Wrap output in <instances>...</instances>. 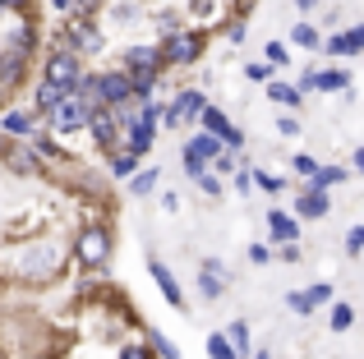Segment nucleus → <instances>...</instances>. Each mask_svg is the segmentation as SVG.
I'll return each instance as SVG.
<instances>
[{
    "label": "nucleus",
    "instance_id": "f257e3e1",
    "mask_svg": "<svg viewBox=\"0 0 364 359\" xmlns=\"http://www.w3.org/2000/svg\"><path fill=\"white\" fill-rule=\"evenodd\" d=\"M42 79L60 83V88H79V79H83V55L74 51V46L51 51V55H46V74H42Z\"/></svg>",
    "mask_w": 364,
    "mask_h": 359
},
{
    "label": "nucleus",
    "instance_id": "f03ea898",
    "mask_svg": "<svg viewBox=\"0 0 364 359\" xmlns=\"http://www.w3.org/2000/svg\"><path fill=\"white\" fill-rule=\"evenodd\" d=\"M74 258H79L83 267H102V263L111 258V231L107 226H88V231L74 240Z\"/></svg>",
    "mask_w": 364,
    "mask_h": 359
},
{
    "label": "nucleus",
    "instance_id": "7ed1b4c3",
    "mask_svg": "<svg viewBox=\"0 0 364 359\" xmlns=\"http://www.w3.org/2000/svg\"><path fill=\"white\" fill-rule=\"evenodd\" d=\"M226 153V143L217 134H198V138H189L185 143V171H189V180H198L208 171V162H217V157Z\"/></svg>",
    "mask_w": 364,
    "mask_h": 359
},
{
    "label": "nucleus",
    "instance_id": "20e7f679",
    "mask_svg": "<svg viewBox=\"0 0 364 359\" xmlns=\"http://www.w3.org/2000/svg\"><path fill=\"white\" fill-rule=\"evenodd\" d=\"M88 116H92V106H88V101H79V97L70 92V97L55 106V116L46 120V125H51L55 134H74V129H88Z\"/></svg>",
    "mask_w": 364,
    "mask_h": 359
},
{
    "label": "nucleus",
    "instance_id": "39448f33",
    "mask_svg": "<svg viewBox=\"0 0 364 359\" xmlns=\"http://www.w3.org/2000/svg\"><path fill=\"white\" fill-rule=\"evenodd\" d=\"M161 55H166V65H194L198 55H203V37L198 33H171L166 37V46H161Z\"/></svg>",
    "mask_w": 364,
    "mask_h": 359
},
{
    "label": "nucleus",
    "instance_id": "423d86ee",
    "mask_svg": "<svg viewBox=\"0 0 364 359\" xmlns=\"http://www.w3.org/2000/svg\"><path fill=\"white\" fill-rule=\"evenodd\" d=\"M97 97H102V106H120V101H129V97H134L129 70H107V74H97Z\"/></svg>",
    "mask_w": 364,
    "mask_h": 359
},
{
    "label": "nucleus",
    "instance_id": "0eeeda50",
    "mask_svg": "<svg viewBox=\"0 0 364 359\" xmlns=\"http://www.w3.org/2000/svg\"><path fill=\"white\" fill-rule=\"evenodd\" d=\"M65 46H74L79 55H92V51H102V33L92 28V18H65Z\"/></svg>",
    "mask_w": 364,
    "mask_h": 359
},
{
    "label": "nucleus",
    "instance_id": "6e6552de",
    "mask_svg": "<svg viewBox=\"0 0 364 359\" xmlns=\"http://www.w3.org/2000/svg\"><path fill=\"white\" fill-rule=\"evenodd\" d=\"M55 263H60L55 244H28V249L18 253V272H23V277H46V272H55Z\"/></svg>",
    "mask_w": 364,
    "mask_h": 359
},
{
    "label": "nucleus",
    "instance_id": "1a4fd4ad",
    "mask_svg": "<svg viewBox=\"0 0 364 359\" xmlns=\"http://www.w3.org/2000/svg\"><path fill=\"white\" fill-rule=\"evenodd\" d=\"M88 134H92V143H97V148L116 153V134H120V120H116V111H111V106H97V111L88 116Z\"/></svg>",
    "mask_w": 364,
    "mask_h": 359
},
{
    "label": "nucleus",
    "instance_id": "9d476101",
    "mask_svg": "<svg viewBox=\"0 0 364 359\" xmlns=\"http://www.w3.org/2000/svg\"><path fill=\"white\" fill-rule=\"evenodd\" d=\"M120 60H124V70H129V74H161L166 55H161V46H129Z\"/></svg>",
    "mask_w": 364,
    "mask_h": 359
},
{
    "label": "nucleus",
    "instance_id": "9b49d317",
    "mask_svg": "<svg viewBox=\"0 0 364 359\" xmlns=\"http://www.w3.org/2000/svg\"><path fill=\"white\" fill-rule=\"evenodd\" d=\"M0 162H5V171H14V175H23V180H28V175H42V153H37V148H18V143H9Z\"/></svg>",
    "mask_w": 364,
    "mask_h": 359
},
{
    "label": "nucleus",
    "instance_id": "f8f14e48",
    "mask_svg": "<svg viewBox=\"0 0 364 359\" xmlns=\"http://www.w3.org/2000/svg\"><path fill=\"white\" fill-rule=\"evenodd\" d=\"M203 106H208V101H203V92H180V97L171 101L166 111H161V120H166V125L176 129V125H185V120L203 116Z\"/></svg>",
    "mask_w": 364,
    "mask_h": 359
},
{
    "label": "nucleus",
    "instance_id": "ddd939ff",
    "mask_svg": "<svg viewBox=\"0 0 364 359\" xmlns=\"http://www.w3.org/2000/svg\"><path fill=\"white\" fill-rule=\"evenodd\" d=\"M203 129H208V134H217L226 148H240V143H245V134H240V129H235L217 106H203Z\"/></svg>",
    "mask_w": 364,
    "mask_h": 359
},
{
    "label": "nucleus",
    "instance_id": "4468645a",
    "mask_svg": "<svg viewBox=\"0 0 364 359\" xmlns=\"http://www.w3.org/2000/svg\"><path fill=\"white\" fill-rule=\"evenodd\" d=\"M5 46L33 60V51H37V33H33V23H28V18H14V23L5 28Z\"/></svg>",
    "mask_w": 364,
    "mask_h": 359
},
{
    "label": "nucleus",
    "instance_id": "2eb2a0df",
    "mask_svg": "<svg viewBox=\"0 0 364 359\" xmlns=\"http://www.w3.org/2000/svg\"><path fill=\"white\" fill-rule=\"evenodd\" d=\"M152 138H157V125H152V120H134V125H124V148H129L134 157H143L152 148Z\"/></svg>",
    "mask_w": 364,
    "mask_h": 359
},
{
    "label": "nucleus",
    "instance_id": "dca6fc26",
    "mask_svg": "<svg viewBox=\"0 0 364 359\" xmlns=\"http://www.w3.org/2000/svg\"><path fill=\"white\" fill-rule=\"evenodd\" d=\"M148 272H152V281H157V290L166 295V304L185 309V295H180V286H176V277H171L166 263H161V258H148Z\"/></svg>",
    "mask_w": 364,
    "mask_h": 359
},
{
    "label": "nucleus",
    "instance_id": "f3484780",
    "mask_svg": "<svg viewBox=\"0 0 364 359\" xmlns=\"http://www.w3.org/2000/svg\"><path fill=\"white\" fill-rule=\"evenodd\" d=\"M70 92H74V88H60V83L42 79V83H37V116L51 120V116H55V106H60V101L70 97Z\"/></svg>",
    "mask_w": 364,
    "mask_h": 359
},
{
    "label": "nucleus",
    "instance_id": "a211bd4d",
    "mask_svg": "<svg viewBox=\"0 0 364 359\" xmlns=\"http://www.w3.org/2000/svg\"><path fill=\"white\" fill-rule=\"evenodd\" d=\"M23 74H28V55L0 46V83H5V88H18V83H23Z\"/></svg>",
    "mask_w": 364,
    "mask_h": 359
},
{
    "label": "nucleus",
    "instance_id": "6ab92c4d",
    "mask_svg": "<svg viewBox=\"0 0 364 359\" xmlns=\"http://www.w3.org/2000/svg\"><path fill=\"white\" fill-rule=\"evenodd\" d=\"M198 290H203L208 299L226 295V267H222V263H203V272H198Z\"/></svg>",
    "mask_w": 364,
    "mask_h": 359
},
{
    "label": "nucleus",
    "instance_id": "aec40b11",
    "mask_svg": "<svg viewBox=\"0 0 364 359\" xmlns=\"http://www.w3.org/2000/svg\"><path fill=\"white\" fill-rule=\"evenodd\" d=\"M328 212H332L328 189H309V194L300 198V216H309V221H314V216H328Z\"/></svg>",
    "mask_w": 364,
    "mask_h": 359
},
{
    "label": "nucleus",
    "instance_id": "412c9836",
    "mask_svg": "<svg viewBox=\"0 0 364 359\" xmlns=\"http://www.w3.org/2000/svg\"><path fill=\"white\" fill-rule=\"evenodd\" d=\"M328 51H332V55H355V51H364V28H350V33L332 37Z\"/></svg>",
    "mask_w": 364,
    "mask_h": 359
},
{
    "label": "nucleus",
    "instance_id": "4be33fe9",
    "mask_svg": "<svg viewBox=\"0 0 364 359\" xmlns=\"http://www.w3.org/2000/svg\"><path fill=\"white\" fill-rule=\"evenodd\" d=\"M267 226H272L277 244H286V240H295V235H300V226H295V221H291L286 212H267Z\"/></svg>",
    "mask_w": 364,
    "mask_h": 359
},
{
    "label": "nucleus",
    "instance_id": "5701e85b",
    "mask_svg": "<svg viewBox=\"0 0 364 359\" xmlns=\"http://www.w3.org/2000/svg\"><path fill=\"white\" fill-rule=\"evenodd\" d=\"M0 129H5V134H33V116H28V111H5V116H0Z\"/></svg>",
    "mask_w": 364,
    "mask_h": 359
},
{
    "label": "nucleus",
    "instance_id": "b1692460",
    "mask_svg": "<svg viewBox=\"0 0 364 359\" xmlns=\"http://www.w3.org/2000/svg\"><path fill=\"white\" fill-rule=\"evenodd\" d=\"M208 355H213V359H240V355H235V341H231V336H222V332L208 336Z\"/></svg>",
    "mask_w": 364,
    "mask_h": 359
},
{
    "label": "nucleus",
    "instance_id": "393cba45",
    "mask_svg": "<svg viewBox=\"0 0 364 359\" xmlns=\"http://www.w3.org/2000/svg\"><path fill=\"white\" fill-rule=\"evenodd\" d=\"M134 166H139V157H134L129 148H124V153H111V175H116V180H129Z\"/></svg>",
    "mask_w": 364,
    "mask_h": 359
},
{
    "label": "nucleus",
    "instance_id": "a878e982",
    "mask_svg": "<svg viewBox=\"0 0 364 359\" xmlns=\"http://www.w3.org/2000/svg\"><path fill=\"white\" fill-rule=\"evenodd\" d=\"M341 180H346V171H341V166H323V171L309 175V189H328V184H341Z\"/></svg>",
    "mask_w": 364,
    "mask_h": 359
},
{
    "label": "nucleus",
    "instance_id": "bb28decb",
    "mask_svg": "<svg viewBox=\"0 0 364 359\" xmlns=\"http://www.w3.org/2000/svg\"><path fill=\"white\" fill-rule=\"evenodd\" d=\"M314 88H323V92H346L350 79H346V74H337V70H332V74H314Z\"/></svg>",
    "mask_w": 364,
    "mask_h": 359
},
{
    "label": "nucleus",
    "instance_id": "cd10ccee",
    "mask_svg": "<svg viewBox=\"0 0 364 359\" xmlns=\"http://www.w3.org/2000/svg\"><path fill=\"white\" fill-rule=\"evenodd\" d=\"M148 350L157 355V359H180V346H171L161 332H148Z\"/></svg>",
    "mask_w": 364,
    "mask_h": 359
},
{
    "label": "nucleus",
    "instance_id": "c85d7f7f",
    "mask_svg": "<svg viewBox=\"0 0 364 359\" xmlns=\"http://www.w3.org/2000/svg\"><path fill=\"white\" fill-rule=\"evenodd\" d=\"M267 97H272V101H282V106H300V92H295L291 88V83H272V88H267Z\"/></svg>",
    "mask_w": 364,
    "mask_h": 359
},
{
    "label": "nucleus",
    "instance_id": "c756f323",
    "mask_svg": "<svg viewBox=\"0 0 364 359\" xmlns=\"http://www.w3.org/2000/svg\"><path fill=\"white\" fill-rule=\"evenodd\" d=\"M157 180H161V171H139V175H129V189L134 194H152V189H157Z\"/></svg>",
    "mask_w": 364,
    "mask_h": 359
},
{
    "label": "nucleus",
    "instance_id": "7c9ffc66",
    "mask_svg": "<svg viewBox=\"0 0 364 359\" xmlns=\"http://www.w3.org/2000/svg\"><path fill=\"white\" fill-rule=\"evenodd\" d=\"M350 323H355V309H350V304H337V309H332V332H346Z\"/></svg>",
    "mask_w": 364,
    "mask_h": 359
},
{
    "label": "nucleus",
    "instance_id": "2f4dec72",
    "mask_svg": "<svg viewBox=\"0 0 364 359\" xmlns=\"http://www.w3.org/2000/svg\"><path fill=\"white\" fill-rule=\"evenodd\" d=\"M295 42H300V46H318V33H314L309 23H300V28H295Z\"/></svg>",
    "mask_w": 364,
    "mask_h": 359
},
{
    "label": "nucleus",
    "instance_id": "473e14b6",
    "mask_svg": "<svg viewBox=\"0 0 364 359\" xmlns=\"http://www.w3.org/2000/svg\"><path fill=\"white\" fill-rule=\"evenodd\" d=\"M198 189H203L208 198H217V194H222V184H217V175H208V171L198 175Z\"/></svg>",
    "mask_w": 364,
    "mask_h": 359
},
{
    "label": "nucleus",
    "instance_id": "72a5a7b5",
    "mask_svg": "<svg viewBox=\"0 0 364 359\" xmlns=\"http://www.w3.org/2000/svg\"><path fill=\"white\" fill-rule=\"evenodd\" d=\"M364 249V226H355V231L346 235V253H360Z\"/></svg>",
    "mask_w": 364,
    "mask_h": 359
},
{
    "label": "nucleus",
    "instance_id": "f704fd0d",
    "mask_svg": "<svg viewBox=\"0 0 364 359\" xmlns=\"http://www.w3.org/2000/svg\"><path fill=\"white\" fill-rule=\"evenodd\" d=\"M291 309H295V314H314V299H309V290H304V295H291Z\"/></svg>",
    "mask_w": 364,
    "mask_h": 359
},
{
    "label": "nucleus",
    "instance_id": "c9c22d12",
    "mask_svg": "<svg viewBox=\"0 0 364 359\" xmlns=\"http://www.w3.org/2000/svg\"><path fill=\"white\" fill-rule=\"evenodd\" d=\"M309 299H314V309H318V304H323V299H332V286H328V281H318V286H314V290H309Z\"/></svg>",
    "mask_w": 364,
    "mask_h": 359
},
{
    "label": "nucleus",
    "instance_id": "e433bc0d",
    "mask_svg": "<svg viewBox=\"0 0 364 359\" xmlns=\"http://www.w3.org/2000/svg\"><path fill=\"white\" fill-rule=\"evenodd\" d=\"M226 336H231V341H235V350H240V346H249V327H245V323H235V327H231V332H226Z\"/></svg>",
    "mask_w": 364,
    "mask_h": 359
},
{
    "label": "nucleus",
    "instance_id": "4c0bfd02",
    "mask_svg": "<svg viewBox=\"0 0 364 359\" xmlns=\"http://www.w3.org/2000/svg\"><path fill=\"white\" fill-rule=\"evenodd\" d=\"M28 5H33V0H0V9H5V14H23Z\"/></svg>",
    "mask_w": 364,
    "mask_h": 359
},
{
    "label": "nucleus",
    "instance_id": "58836bf2",
    "mask_svg": "<svg viewBox=\"0 0 364 359\" xmlns=\"http://www.w3.org/2000/svg\"><path fill=\"white\" fill-rule=\"evenodd\" d=\"M120 359H152V355H148V346H124Z\"/></svg>",
    "mask_w": 364,
    "mask_h": 359
},
{
    "label": "nucleus",
    "instance_id": "ea45409f",
    "mask_svg": "<svg viewBox=\"0 0 364 359\" xmlns=\"http://www.w3.org/2000/svg\"><path fill=\"white\" fill-rule=\"evenodd\" d=\"M295 171H300V175H314V171H318V162H314V157H295Z\"/></svg>",
    "mask_w": 364,
    "mask_h": 359
},
{
    "label": "nucleus",
    "instance_id": "a19ab883",
    "mask_svg": "<svg viewBox=\"0 0 364 359\" xmlns=\"http://www.w3.org/2000/svg\"><path fill=\"white\" fill-rule=\"evenodd\" d=\"M267 60H272V65H286V51H282V42H267Z\"/></svg>",
    "mask_w": 364,
    "mask_h": 359
},
{
    "label": "nucleus",
    "instance_id": "79ce46f5",
    "mask_svg": "<svg viewBox=\"0 0 364 359\" xmlns=\"http://www.w3.org/2000/svg\"><path fill=\"white\" fill-rule=\"evenodd\" d=\"M277 129H282V134H286V138H295V134H300V125H295V120H291V116H282V125H277Z\"/></svg>",
    "mask_w": 364,
    "mask_h": 359
},
{
    "label": "nucleus",
    "instance_id": "37998d69",
    "mask_svg": "<svg viewBox=\"0 0 364 359\" xmlns=\"http://www.w3.org/2000/svg\"><path fill=\"white\" fill-rule=\"evenodd\" d=\"M5 148H9V134H5V129H0V157H5Z\"/></svg>",
    "mask_w": 364,
    "mask_h": 359
},
{
    "label": "nucleus",
    "instance_id": "c03bdc74",
    "mask_svg": "<svg viewBox=\"0 0 364 359\" xmlns=\"http://www.w3.org/2000/svg\"><path fill=\"white\" fill-rule=\"evenodd\" d=\"M55 9H74V0H55Z\"/></svg>",
    "mask_w": 364,
    "mask_h": 359
},
{
    "label": "nucleus",
    "instance_id": "a18cd8bd",
    "mask_svg": "<svg viewBox=\"0 0 364 359\" xmlns=\"http://www.w3.org/2000/svg\"><path fill=\"white\" fill-rule=\"evenodd\" d=\"M355 166H360V171H364V148H360V153H355Z\"/></svg>",
    "mask_w": 364,
    "mask_h": 359
},
{
    "label": "nucleus",
    "instance_id": "49530a36",
    "mask_svg": "<svg viewBox=\"0 0 364 359\" xmlns=\"http://www.w3.org/2000/svg\"><path fill=\"white\" fill-rule=\"evenodd\" d=\"M37 359H55V355H37Z\"/></svg>",
    "mask_w": 364,
    "mask_h": 359
},
{
    "label": "nucleus",
    "instance_id": "de8ad7c7",
    "mask_svg": "<svg viewBox=\"0 0 364 359\" xmlns=\"http://www.w3.org/2000/svg\"><path fill=\"white\" fill-rule=\"evenodd\" d=\"M0 14H5V9H0Z\"/></svg>",
    "mask_w": 364,
    "mask_h": 359
}]
</instances>
